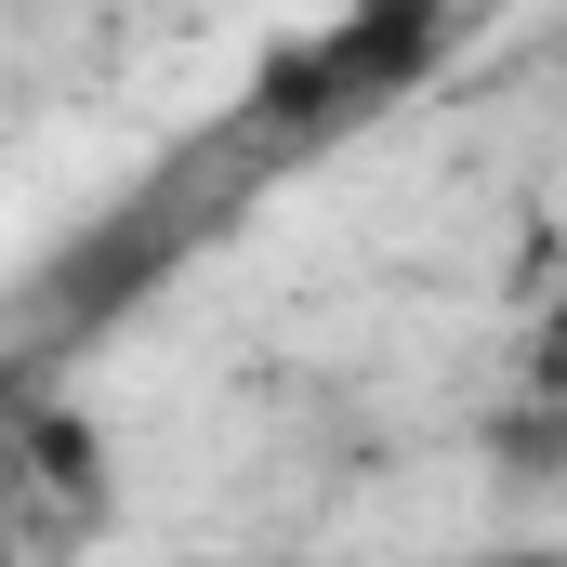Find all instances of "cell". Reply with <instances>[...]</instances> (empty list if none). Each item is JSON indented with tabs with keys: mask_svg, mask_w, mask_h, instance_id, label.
Listing matches in <instances>:
<instances>
[{
	"mask_svg": "<svg viewBox=\"0 0 567 567\" xmlns=\"http://www.w3.org/2000/svg\"><path fill=\"white\" fill-rule=\"evenodd\" d=\"M27 383H0V567H27Z\"/></svg>",
	"mask_w": 567,
	"mask_h": 567,
	"instance_id": "obj_2",
	"label": "cell"
},
{
	"mask_svg": "<svg viewBox=\"0 0 567 567\" xmlns=\"http://www.w3.org/2000/svg\"><path fill=\"white\" fill-rule=\"evenodd\" d=\"M528 396L567 410V265H555V290H542V317H528Z\"/></svg>",
	"mask_w": 567,
	"mask_h": 567,
	"instance_id": "obj_3",
	"label": "cell"
},
{
	"mask_svg": "<svg viewBox=\"0 0 567 567\" xmlns=\"http://www.w3.org/2000/svg\"><path fill=\"white\" fill-rule=\"evenodd\" d=\"M27 555H66L80 528H106V435L80 396H40L27 383Z\"/></svg>",
	"mask_w": 567,
	"mask_h": 567,
	"instance_id": "obj_1",
	"label": "cell"
}]
</instances>
